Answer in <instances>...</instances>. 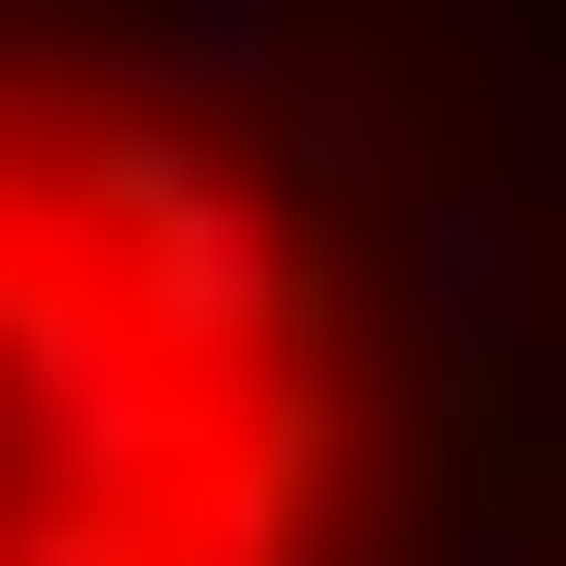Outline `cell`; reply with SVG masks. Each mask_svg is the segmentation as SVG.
I'll return each mask as SVG.
<instances>
[{
	"label": "cell",
	"instance_id": "cell-1",
	"mask_svg": "<svg viewBox=\"0 0 566 566\" xmlns=\"http://www.w3.org/2000/svg\"><path fill=\"white\" fill-rule=\"evenodd\" d=\"M60 269L179 358V388H298V209L239 179V119H60Z\"/></svg>",
	"mask_w": 566,
	"mask_h": 566
},
{
	"label": "cell",
	"instance_id": "cell-4",
	"mask_svg": "<svg viewBox=\"0 0 566 566\" xmlns=\"http://www.w3.org/2000/svg\"><path fill=\"white\" fill-rule=\"evenodd\" d=\"M328 60V0H119V119H269Z\"/></svg>",
	"mask_w": 566,
	"mask_h": 566
},
{
	"label": "cell",
	"instance_id": "cell-3",
	"mask_svg": "<svg viewBox=\"0 0 566 566\" xmlns=\"http://www.w3.org/2000/svg\"><path fill=\"white\" fill-rule=\"evenodd\" d=\"M328 537V418L298 388H209V448L149 478V566H298Z\"/></svg>",
	"mask_w": 566,
	"mask_h": 566
},
{
	"label": "cell",
	"instance_id": "cell-5",
	"mask_svg": "<svg viewBox=\"0 0 566 566\" xmlns=\"http://www.w3.org/2000/svg\"><path fill=\"white\" fill-rule=\"evenodd\" d=\"M388 566H537V507H418V537H388Z\"/></svg>",
	"mask_w": 566,
	"mask_h": 566
},
{
	"label": "cell",
	"instance_id": "cell-2",
	"mask_svg": "<svg viewBox=\"0 0 566 566\" xmlns=\"http://www.w3.org/2000/svg\"><path fill=\"white\" fill-rule=\"evenodd\" d=\"M388 358H418L448 418H507V388H537V179L388 149Z\"/></svg>",
	"mask_w": 566,
	"mask_h": 566
}]
</instances>
